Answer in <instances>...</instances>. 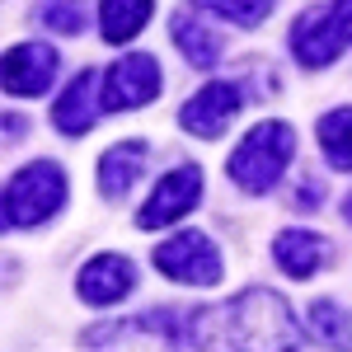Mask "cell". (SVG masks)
Here are the masks:
<instances>
[{
    "instance_id": "6da1fadb",
    "label": "cell",
    "mask_w": 352,
    "mask_h": 352,
    "mask_svg": "<svg viewBox=\"0 0 352 352\" xmlns=\"http://www.w3.org/2000/svg\"><path fill=\"white\" fill-rule=\"evenodd\" d=\"M188 343L197 352H296L300 324L287 296L249 287L226 305H207L188 320Z\"/></svg>"
},
{
    "instance_id": "7a4b0ae2",
    "label": "cell",
    "mask_w": 352,
    "mask_h": 352,
    "mask_svg": "<svg viewBox=\"0 0 352 352\" xmlns=\"http://www.w3.org/2000/svg\"><path fill=\"white\" fill-rule=\"evenodd\" d=\"M292 155H296V132L272 118V122H258V127L235 146V155H230L226 169H230L235 188H244L249 197H263V192L277 188V179L287 174Z\"/></svg>"
},
{
    "instance_id": "3957f363",
    "label": "cell",
    "mask_w": 352,
    "mask_h": 352,
    "mask_svg": "<svg viewBox=\"0 0 352 352\" xmlns=\"http://www.w3.org/2000/svg\"><path fill=\"white\" fill-rule=\"evenodd\" d=\"M352 47V0H324L292 24V52L300 66L320 71Z\"/></svg>"
},
{
    "instance_id": "277c9868",
    "label": "cell",
    "mask_w": 352,
    "mask_h": 352,
    "mask_svg": "<svg viewBox=\"0 0 352 352\" xmlns=\"http://www.w3.org/2000/svg\"><path fill=\"white\" fill-rule=\"evenodd\" d=\"M66 202V174L61 164L52 160H38L24 164L10 184H5V226L19 230V226H43L52 221Z\"/></svg>"
},
{
    "instance_id": "5b68a950",
    "label": "cell",
    "mask_w": 352,
    "mask_h": 352,
    "mask_svg": "<svg viewBox=\"0 0 352 352\" xmlns=\"http://www.w3.org/2000/svg\"><path fill=\"white\" fill-rule=\"evenodd\" d=\"M179 338H188V324H179L174 310H141L85 333V343L99 352H179Z\"/></svg>"
},
{
    "instance_id": "8992f818",
    "label": "cell",
    "mask_w": 352,
    "mask_h": 352,
    "mask_svg": "<svg viewBox=\"0 0 352 352\" xmlns=\"http://www.w3.org/2000/svg\"><path fill=\"white\" fill-rule=\"evenodd\" d=\"M155 268L164 277H174V282H188V287H217L221 254L202 230H184V235H174V240H164L155 249Z\"/></svg>"
},
{
    "instance_id": "52a82bcc",
    "label": "cell",
    "mask_w": 352,
    "mask_h": 352,
    "mask_svg": "<svg viewBox=\"0 0 352 352\" xmlns=\"http://www.w3.org/2000/svg\"><path fill=\"white\" fill-rule=\"evenodd\" d=\"M160 94V66L151 52H127L118 56L109 71H104V94L99 104L113 113H127V109H141Z\"/></svg>"
},
{
    "instance_id": "ba28073f",
    "label": "cell",
    "mask_w": 352,
    "mask_h": 352,
    "mask_svg": "<svg viewBox=\"0 0 352 352\" xmlns=\"http://www.w3.org/2000/svg\"><path fill=\"white\" fill-rule=\"evenodd\" d=\"M197 197H202V169L197 164H179V169H169L155 192H151V202L136 212V226L141 230H160V226H174V221H184L197 207Z\"/></svg>"
},
{
    "instance_id": "9c48e42d",
    "label": "cell",
    "mask_w": 352,
    "mask_h": 352,
    "mask_svg": "<svg viewBox=\"0 0 352 352\" xmlns=\"http://www.w3.org/2000/svg\"><path fill=\"white\" fill-rule=\"evenodd\" d=\"M240 109H244V85L240 80H212L179 109V122H184V132L212 141V136L226 132V122H230Z\"/></svg>"
},
{
    "instance_id": "30bf717a",
    "label": "cell",
    "mask_w": 352,
    "mask_h": 352,
    "mask_svg": "<svg viewBox=\"0 0 352 352\" xmlns=\"http://www.w3.org/2000/svg\"><path fill=\"white\" fill-rule=\"evenodd\" d=\"M56 80V52L43 43H19L5 52V94L14 99H38Z\"/></svg>"
},
{
    "instance_id": "8fae6325",
    "label": "cell",
    "mask_w": 352,
    "mask_h": 352,
    "mask_svg": "<svg viewBox=\"0 0 352 352\" xmlns=\"http://www.w3.org/2000/svg\"><path fill=\"white\" fill-rule=\"evenodd\" d=\"M76 287H80V300H89V305H118L122 296H132L136 268L122 254H99L80 268Z\"/></svg>"
},
{
    "instance_id": "7c38bea8",
    "label": "cell",
    "mask_w": 352,
    "mask_h": 352,
    "mask_svg": "<svg viewBox=\"0 0 352 352\" xmlns=\"http://www.w3.org/2000/svg\"><path fill=\"white\" fill-rule=\"evenodd\" d=\"M174 43H179L184 61L197 66V71H212V66L221 61V52H226L221 33L207 28V14H202L197 5H184V10L174 14Z\"/></svg>"
},
{
    "instance_id": "4fadbf2b",
    "label": "cell",
    "mask_w": 352,
    "mask_h": 352,
    "mask_svg": "<svg viewBox=\"0 0 352 352\" xmlns=\"http://www.w3.org/2000/svg\"><path fill=\"white\" fill-rule=\"evenodd\" d=\"M272 258H277V268L292 272V277H315L329 263V240L315 235V230H282L272 240Z\"/></svg>"
},
{
    "instance_id": "5bb4252c",
    "label": "cell",
    "mask_w": 352,
    "mask_h": 352,
    "mask_svg": "<svg viewBox=\"0 0 352 352\" xmlns=\"http://www.w3.org/2000/svg\"><path fill=\"white\" fill-rule=\"evenodd\" d=\"M94 85H99V76H94V71H80L76 80L61 89V99H56V109H52L56 132L85 136L89 127H94V113L104 109V104H94Z\"/></svg>"
},
{
    "instance_id": "9a60e30c",
    "label": "cell",
    "mask_w": 352,
    "mask_h": 352,
    "mask_svg": "<svg viewBox=\"0 0 352 352\" xmlns=\"http://www.w3.org/2000/svg\"><path fill=\"white\" fill-rule=\"evenodd\" d=\"M141 169H146V141H122V146H113L104 151V160H99V192L104 197H127L132 184L141 179Z\"/></svg>"
},
{
    "instance_id": "2e32d148",
    "label": "cell",
    "mask_w": 352,
    "mask_h": 352,
    "mask_svg": "<svg viewBox=\"0 0 352 352\" xmlns=\"http://www.w3.org/2000/svg\"><path fill=\"white\" fill-rule=\"evenodd\" d=\"M155 0H104L99 5V33L104 43H132L141 28L151 24Z\"/></svg>"
},
{
    "instance_id": "e0dca14e",
    "label": "cell",
    "mask_w": 352,
    "mask_h": 352,
    "mask_svg": "<svg viewBox=\"0 0 352 352\" xmlns=\"http://www.w3.org/2000/svg\"><path fill=\"white\" fill-rule=\"evenodd\" d=\"M320 151H324V160L333 169H352V109H333L320 118Z\"/></svg>"
},
{
    "instance_id": "ac0fdd59",
    "label": "cell",
    "mask_w": 352,
    "mask_h": 352,
    "mask_svg": "<svg viewBox=\"0 0 352 352\" xmlns=\"http://www.w3.org/2000/svg\"><path fill=\"white\" fill-rule=\"evenodd\" d=\"M202 14H212L221 24H235V28H258L272 14L277 0H192Z\"/></svg>"
},
{
    "instance_id": "d6986e66",
    "label": "cell",
    "mask_w": 352,
    "mask_h": 352,
    "mask_svg": "<svg viewBox=\"0 0 352 352\" xmlns=\"http://www.w3.org/2000/svg\"><path fill=\"white\" fill-rule=\"evenodd\" d=\"M310 329L324 338L329 348L352 352V320H348V310H343L338 300H315V305H310Z\"/></svg>"
},
{
    "instance_id": "ffe728a7",
    "label": "cell",
    "mask_w": 352,
    "mask_h": 352,
    "mask_svg": "<svg viewBox=\"0 0 352 352\" xmlns=\"http://www.w3.org/2000/svg\"><path fill=\"white\" fill-rule=\"evenodd\" d=\"M38 19L52 33H80L85 28V0H38Z\"/></svg>"
},
{
    "instance_id": "44dd1931",
    "label": "cell",
    "mask_w": 352,
    "mask_h": 352,
    "mask_svg": "<svg viewBox=\"0 0 352 352\" xmlns=\"http://www.w3.org/2000/svg\"><path fill=\"white\" fill-rule=\"evenodd\" d=\"M292 197H296L292 207H300V212H315V207H320V184H315V179H305V184H296V192H292Z\"/></svg>"
},
{
    "instance_id": "7402d4cb",
    "label": "cell",
    "mask_w": 352,
    "mask_h": 352,
    "mask_svg": "<svg viewBox=\"0 0 352 352\" xmlns=\"http://www.w3.org/2000/svg\"><path fill=\"white\" fill-rule=\"evenodd\" d=\"M343 217L352 221V192H348V197H343Z\"/></svg>"
}]
</instances>
